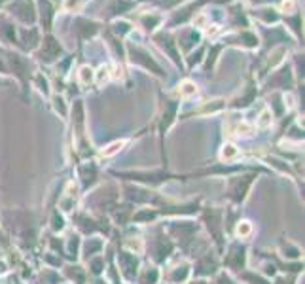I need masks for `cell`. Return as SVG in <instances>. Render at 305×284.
Listing matches in <instances>:
<instances>
[{"label":"cell","mask_w":305,"mask_h":284,"mask_svg":"<svg viewBox=\"0 0 305 284\" xmlns=\"http://www.w3.org/2000/svg\"><path fill=\"white\" fill-rule=\"evenodd\" d=\"M4 271H6V265H4V264H0V273H4Z\"/></svg>","instance_id":"cell-22"},{"label":"cell","mask_w":305,"mask_h":284,"mask_svg":"<svg viewBox=\"0 0 305 284\" xmlns=\"http://www.w3.org/2000/svg\"><path fill=\"white\" fill-rule=\"evenodd\" d=\"M167 4H176V2H180V0H165Z\"/></svg>","instance_id":"cell-23"},{"label":"cell","mask_w":305,"mask_h":284,"mask_svg":"<svg viewBox=\"0 0 305 284\" xmlns=\"http://www.w3.org/2000/svg\"><path fill=\"white\" fill-rule=\"evenodd\" d=\"M84 248H86V254L93 256V254L100 252V248H103V241H100V239H89Z\"/></svg>","instance_id":"cell-9"},{"label":"cell","mask_w":305,"mask_h":284,"mask_svg":"<svg viewBox=\"0 0 305 284\" xmlns=\"http://www.w3.org/2000/svg\"><path fill=\"white\" fill-rule=\"evenodd\" d=\"M17 8H19V12H17V15H19V17H21L23 21H29V23H31V21L34 19L33 13H27V10H33V6H31V2H19V4H17Z\"/></svg>","instance_id":"cell-8"},{"label":"cell","mask_w":305,"mask_h":284,"mask_svg":"<svg viewBox=\"0 0 305 284\" xmlns=\"http://www.w3.org/2000/svg\"><path fill=\"white\" fill-rule=\"evenodd\" d=\"M61 53V46L55 42L53 38H46L44 40V49L40 53V59L46 61V63H52L55 57H59Z\"/></svg>","instance_id":"cell-4"},{"label":"cell","mask_w":305,"mask_h":284,"mask_svg":"<svg viewBox=\"0 0 305 284\" xmlns=\"http://www.w3.org/2000/svg\"><path fill=\"white\" fill-rule=\"evenodd\" d=\"M144 25H146V29H152V25H156V23H158V17H144Z\"/></svg>","instance_id":"cell-19"},{"label":"cell","mask_w":305,"mask_h":284,"mask_svg":"<svg viewBox=\"0 0 305 284\" xmlns=\"http://www.w3.org/2000/svg\"><path fill=\"white\" fill-rule=\"evenodd\" d=\"M237 156V148L232 144H225L224 150H222V159H225V161H230V159H233Z\"/></svg>","instance_id":"cell-14"},{"label":"cell","mask_w":305,"mask_h":284,"mask_svg":"<svg viewBox=\"0 0 305 284\" xmlns=\"http://www.w3.org/2000/svg\"><path fill=\"white\" fill-rule=\"evenodd\" d=\"M225 265H227L230 269H233V271L243 269V265H245V246H241V245L230 246V252H227V256H225Z\"/></svg>","instance_id":"cell-2"},{"label":"cell","mask_w":305,"mask_h":284,"mask_svg":"<svg viewBox=\"0 0 305 284\" xmlns=\"http://www.w3.org/2000/svg\"><path fill=\"white\" fill-rule=\"evenodd\" d=\"M40 8H42V23L46 29H49V23H52V6H49V2L47 0H40Z\"/></svg>","instance_id":"cell-7"},{"label":"cell","mask_w":305,"mask_h":284,"mask_svg":"<svg viewBox=\"0 0 305 284\" xmlns=\"http://www.w3.org/2000/svg\"><path fill=\"white\" fill-rule=\"evenodd\" d=\"M121 146H123V142H114V144L110 146V150H105V152H103V156H112V153L118 152Z\"/></svg>","instance_id":"cell-18"},{"label":"cell","mask_w":305,"mask_h":284,"mask_svg":"<svg viewBox=\"0 0 305 284\" xmlns=\"http://www.w3.org/2000/svg\"><path fill=\"white\" fill-rule=\"evenodd\" d=\"M63 227H65V222H63V218L57 216V212H55V216H53V229H55V231H61Z\"/></svg>","instance_id":"cell-17"},{"label":"cell","mask_w":305,"mask_h":284,"mask_svg":"<svg viewBox=\"0 0 305 284\" xmlns=\"http://www.w3.org/2000/svg\"><path fill=\"white\" fill-rule=\"evenodd\" d=\"M2 2H4V0H0V4H2Z\"/></svg>","instance_id":"cell-25"},{"label":"cell","mask_w":305,"mask_h":284,"mask_svg":"<svg viewBox=\"0 0 305 284\" xmlns=\"http://www.w3.org/2000/svg\"><path fill=\"white\" fill-rule=\"evenodd\" d=\"M188 275H190V265L182 264V265H179V267H174V269H172V273L169 275V280H171V282L180 284L188 278Z\"/></svg>","instance_id":"cell-6"},{"label":"cell","mask_w":305,"mask_h":284,"mask_svg":"<svg viewBox=\"0 0 305 284\" xmlns=\"http://www.w3.org/2000/svg\"><path fill=\"white\" fill-rule=\"evenodd\" d=\"M243 278H245V280H248L250 284H269L267 280H265V278H262L260 275H252V273H245V275H243Z\"/></svg>","instance_id":"cell-16"},{"label":"cell","mask_w":305,"mask_h":284,"mask_svg":"<svg viewBox=\"0 0 305 284\" xmlns=\"http://www.w3.org/2000/svg\"><path fill=\"white\" fill-rule=\"evenodd\" d=\"M158 271H156V269H150V271H148V269H144V271H142V277L139 278V282L140 284H156L158 282Z\"/></svg>","instance_id":"cell-10"},{"label":"cell","mask_w":305,"mask_h":284,"mask_svg":"<svg viewBox=\"0 0 305 284\" xmlns=\"http://www.w3.org/2000/svg\"><path fill=\"white\" fill-rule=\"evenodd\" d=\"M186 89H184V93H186V95H190V93H193V91H195V87H193L192 86V84H186Z\"/></svg>","instance_id":"cell-21"},{"label":"cell","mask_w":305,"mask_h":284,"mask_svg":"<svg viewBox=\"0 0 305 284\" xmlns=\"http://www.w3.org/2000/svg\"><path fill=\"white\" fill-rule=\"evenodd\" d=\"M118 260H119V267H121L123 275H125L129 280H133V278H135V275H137V258L133 256L131 252L121 250V252H119Z\"/></svg>","instance_id":"cell-3"},{"label":"cell","mask_w":305,"mask_h":284,"mask_svg":"<svg viewBox=\"0 0 305 284\" xmlns=\"http://www.w3.org/2000/svg\"><path fill=\"white\" fill-rule=\"evenodd\" d=\"M89 267H91L93 275H100L103 273V269H105V258H95L89 262Z\"/></svg>","instance_id":"cell-13"},{"label":"cell","mask_w":305,"mask_h":284,"mask_svg":"<svg viewBox=\"0 0 305 284\" xmlns=\"http://www.w3.org/2000/svg\"><path fill=\"white\" fill-rule=\"evenodd\" d=\"M250 231H252L250 222H239V225H237V235H239V237H246V235H248Z\"/></svg>","instance_id":"cell-15"},{"label":"cell","mask_w":305,"mask_h":284,"mask_svg":"<svg viewBox=\"0 0 305 284\" xmlns=\"http://www.w3.org/2000/svg\"><path fill=\"white\" fill-rule=\"evenodd\" d=\"M0 70H4V66H2V63H0Z\"/></svg>","instance_id":"cell-24"},{"label":"cell","mask_w":305,"mask_h":284,"mask_svg":"<svg viewBox=\"0 0 305 284\" xmlns=\"http://www.w3.org/2000/svg\"><path fill=\"white\" fill-rule=\"evenodd\" d=\"M154 218H156V212L150 211V209H144V211H140L139 214L133 216V220L139 222V224H142V222H150V220H154Z\"/></svg>","instance_id":"cell-11"},{"label":"cell","mask_w":305,"mask_h":284,"mask_svg":"<svg viewBox=\"0 0 305 284\" xmlns=\"http://www.w3.org/2000/svg\"><path fill=\"white\" fill-rule=\"evenodd\" d=\"M158 40H159V42H161V46H163V47H165V49H167V51L171 53V57H172V59H174V61H179V53L174 51V46H172V40L169 38V36H167V38H165V36H161V38H158Z\"/></svg>","instance_id":"cell-12"},{"label":"cell","mask_w":305,"mask_h":284,"mask_svg":"<svg viewBox=\"0 0 305 284\" xmlns=\"http://www.w3.org/2000/svg\"><path fill=\"white\" fill-rule=\"evenodd\" d=\"M131 53H133V61H137V63H142V65H144L146 68H152V70H154L156 74H159V76H163V72H161V68H159V66L156 65V63H154V61L150 59V57H148V55H146L144 51H142V49H135V47H133Z\"/></svg>","instance_id":"cell-5"},{"label":"cell","mask_w":305,"mask_h":284,"mask_svg":"<svg viewBox=\"0 0 305 284\" xmlns=\"http://www.w3.org/2000/svg\"><path fill=\"white\" fill-rule=\"evenodd\" d=\"M252 180H254V174H246V176H235V178H230V184H227V197L235 201V203H243L246 197V192L250 188Z\"/></svg>","instance_id":"cell-1"},{"label":"cell","mask_w":305,"mask_h":284,"mask_svg":"<svg viewBox=\"0 0 305 284\" xmlns=\"http://www.w3.org/2000/svg\"><path fill=\"white\" fill-rule=\"evenodd\" d=\"M82 80H84V84H87L91 80V70L89 68H82Z\"/></svg>","instance_id":"cell-20"}]
</instances>
